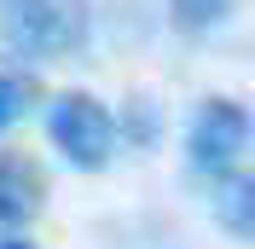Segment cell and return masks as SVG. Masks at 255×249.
<instances>
[{"label":"cell","instance_id":"obj_1","mask_svg":"<svg viewBox=\"0 0 255 249\" xmlns=\"http://www.w3.org/2000/svg\"><path fill=\"white\" fill-rule=\"evenodd\" d=\"M87 0H0V47L12 58H70L87 47Z\"/></svg>","mask_w":255,"mask_h":249},{"label":"cell","instance_id":"obj_2","mask_svg":"<svg viewBox=\"0 0 255 249\" xmlns=\"http://www.w3.org/2000/svg\"><path fill=\"white\" fill-rule=\"evenodd\" d=\"M47 139L70 168L99 174V168H111V156H116V116H111V105L99 93L64 87L47 105Z\"/></svg>","mask_w":255,"mask_h":249},{"label":"cell","instance_id":"obj_3","mask_svg":"<svg viewBox=\"0 0 255 249\" xmlns=\"http://www.w3.org/2000/svg\"><path fill=\"white\" fill-rule=\"evenodd\" d=\"M250 105L232 93H209L203 105L191 110V127H186V151H191V168L197 174H226V168H238L244 151H250Z\"/></svg>","mask_w":255,"mask_h":249},{"label":"cell","instance_id":"obj_4","mask_svg":"<svg viewBox=\"0 0 255 249\" xmlns=\"http://www.w3.org/2000/svg\"><path fill=\"white\" fill-rule=\"evenodd\" d=\"M47 209V174L23 151H0V232H29Z\"/></svg>","mask_w":255,"mask_h":249},{"label":"cell","instance_id":"obj_5","mask_svg":"<svg viewBox=\"0 0 255 249\" xmlns=\"http://www.w3.org/2000/svg\"><path fill=\"white\" fill-rule=\"evenodd\" d=\"M209 209H215V220H221L226 238L250 244V238H255V174H244V162L226 168V174H215V197H209Z\"/></svg>","mask_w":255,"mask_h":249},{"label":"cell","instance_id":"obj_6","mask_svg":"<svg viewBox=\"0 0 255 249\" xmlns=\"http://www.w3.org/2000/svg\"><path fill=\"white\" fill-rule=\"evenodd\" d=\"M232 17V0H168V23L180 35H209Z\"/></svg>","mask_w":255,"mask_h":249},{"label":"cell","instance_id":"obj_7","mask_svg":"<svg viewBox=\"0 0 255 249\" xmlns=\"http://www.w3.org/2000/svg\"><path fill=\"white\" fill-rule=\"evenodd\" d=\"M157 133H162L157 105L151 99H128V116H116V139H133L145 151V145H157Z\"/></svg>","mask_w":255,"mask_h":249},{"label":"cell","instance_id":"obj_8","mask_svg":"<svg viewBox=\"0 0 255 249\" xmlns=\"http://www.w3.org/2000/svg\"><path fill=\"white\" fill-rule=\"evenodd\" d=\"M29 105H35V81L17 76V70H0V133L23 122V116H29Z\"/></svg>","mask_w":255,"mask_h":249},{"label":"cell","instance_id":"obj_9","mask_svg":"<svg viewBox=\"0 0 255 249\" xmlns=\"http://www.w3.org/2000/svg\"><path fill=\"white\" fill-rule=\"evenodd\" d=\"M0 249H35V244H29L23 232H12V238H0Z\"/></svg>","mask_w":255,"mask_h":249}]
</instances>
